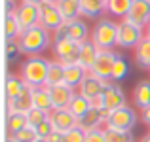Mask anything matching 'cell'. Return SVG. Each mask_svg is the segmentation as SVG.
<instances>
[{"instance_id": "d6986e66", "label": "cell", "mask_w": 150, "mask_h": 142, "mask_svg": "<svg viewBox=\"0 0 150 142\" xmlns=\"http://www.w3.org/2000/svg\"><path fill=\"white\" fill-rule=\"evenodd\" d=\"M33 106L42 112H53V101H51V95L48 87H36L33 91Z\"/></svg>"}, {"instance_id": "4fadbf2b", "label": "cell", "mask_w": 150, "mask_h": 142, "mask_svg": "<svg viewBox=\"0 0 150 142\" xmlns=\"http://www.w3.org/2000/svg\"><path fill=\"white\" fill-rule=\"evenodd\" d=\"M50 95H51V101H53V110H65L70 106L72 98L76 97L74 89L70 85H67L65 82L59 85H53V87H48Z\"/></svg>"}, {"instance_id": "f546056e", "label": "cell", "mask_w": 150, "mask_h": 142, "mask_svg": "<svg viewBox=\"0 0 150 142\" xmlns=\"http://www.w3.org/2000/svg\"><path fill=\"white\" fill-rule=\"evenodd\" d=\"M105 140L106 142H135L131 131H118V129H105Z\"/></svg>"}, {"instance_id": "5b68a950", "label": "cell", "mask_w": 150, "mask_h": 142, "mask_svg": "<svg viewBox=\"0 0 150 142\" xmlns=\"http://www.w3.org/2000/svg\"><path fill=\"white\" fill-rule=\"evenodd\" d=\"M53 51L57 55L59 63L65 66L76 65L78 63V51H80V44H76L70 38H55L53 40Z\"/></svg>"}, {"instance_id": "5bb4252c", "label": "cell", "mask_w": 150, "mask_h": 142, "mask_svg": "<svg viewBox=\"0 0 150 142\" xmlns=\"http://www.w3.org/2000/svg\"><path fill=\"white\" fill-rule=\"evenodd\" d=\"M110 84V82H105L101 80V78L93 76L91 72L86 76V80L82 82V85L78 87V93L82 95V97H86L88 101H95V98H99L103 91H105V85Z\"/></svg>"}, {"instance_id": "9c48e42d", "label": "cell", "mask_w": 150, "mask_h": 142, "mask_svg": "<svg viewBox=\"0 0 150 142\" xmlns=\"http://www.w3.org/2000/svg\"><path fill=\"white\" fill-rule=\"evenodd\" d=\"M124 21L131 23L135 27H141V29L148 27L150 25V0H133V6Z\"/></svg>"}, {"instance_id": "d6a6232c", "label": "cell", "mask_w": 150, "mask_h": 142, "mask_svg": "<svg viewBox=\"0 0 150 142\" xmlns=\"http://www.w3.org/2000/svg\"><path fill=\"white\" fill-rule=\"evenodd\" d=\"M25 116H27V123H29L30 129H36L40 123H44L46 120H50V114L42 112V110H38V108H33L29 114H25Z\"/></svg>"}, {"instance_id": "b9f144b4", "label": "cell", "mask_w": 150, "mask_h": 142, "mask_svg": "<svg viewBox=\"0 0 150 142\" xmlns=\"http://www.w3.org/2000/svg\"><path fill=\"white\" fill-rule=\"evenodd\" d=\"M141 142H150V133H148V135H144L143 138H141Z\"/></svg>"}, {"instance_id": "8992f818", "label": "cell", "mask_w": 150, "mask_h": 142, "mask_svg": "<svg viewBox=\"0 0 150 142\" xmlns=\"http://www.w3.org/2000/svg\"><path fill=\"white\" fill-rule=\"evenodd\" d=\"M89 29L84 21L76 19V21H65L57 30H55V38H70L76 44H84L88 42Z\"/></svg>"}, {"instance_id": "7c38bea8", "label": "cell", "mask_w": 150, "mask_h": 142, "mask_svg": "<svg viewBox=\"0 0 150 142\" xmlns=\"http://www.w3.org/2000/svg\"><path fill=\"white\" fill-rule=\"evenodd\" d=\"M21 30H29L33 27L40 25V6H33V4H19L15 8Z\"/></svg>"}, {"instance_id": "6da1fadb", "label": "cell", "mask_w": 150, "mask_h": 142, "mask_svg": "<svg viewBox=\"0 0 150 142\" xmlns=\"http://www.w3.org/2000/svg\"><path fill=\"white\" fill-rule=\"evenodd\" d=\"M51 61L40 57H30L23 63L21 66V78L25 80V84L29 87L36 89V87H46V80H48V70H50Z\"/></svg>"}, {"instance_id": "60d3db41", "label": "cell", "mask_w": 150, "mask_h": 142, "mask_svg": "<svg viewBox=\"0 0 150 142\" xmlns=\"http://www.w3.org/2000/svg\"><path fill=\"white\" fill-rule=\"evenodd\" d=\"M46 0H21V4H33V6H42Z\"/></svg>"}, {"instance_id": "484cf974", "label": "cell", "mask_w": 150, "mask_h": 142, "mask_svg": "<svg viewBox=\"0 0 150 142\" xmlns=\"http://www.w3.org/2000/svg\"><path fill=\"white\" fill-rule=\"evenodd\" d=\"M27 84L21 76H13V74H8V82H6V95H8V101L10 98L19 97L23 91H25Z\"/></svg>"}, {"instance_id": "e0dca14e", "label": "cell", "mask_w": 150, "mask_h": 142, "mask_svg": "<svg viewBox=\"0 0 150 142\" xmlns=\"http://www.w3.org/2000/svg\"><path fill=\"white\" fill-rule=\"evenodd\" d=\"M101 49L93 44V40H88L84 44H80V51H78V65L82 68H86L88 72H91L93 65H95L97 57H99Z\"/></svg>"}, {"instance_id": "ac0fdd59", "label": "cell", "mask_w": 150, "mask_h": 142, "mask_svg": "<svg viewBox=\"0 0 150 142\" xmlns=\"http://www.w3.org/2000/svg\"><path fill=\"white\" fill-rule=\"evenodd\" d=\"M106 6L108 0H80V13L89 19H101Z\"/></svg>"}, {"instance_id": "2e32d148", "label": "cell", "mask_w": 150, "mask_h": 142, "mask_svg": "<svg viewBox=\"0 0 150 142\" xmlns=\"http://www.w3.org/2000/svg\"><path fill=\"white\" fill-rule=\"evenodd\" d=\"M33 91L34 89L27 85L25 91L19 95V97L10 98L8 101V116H11V114H29L34 108L33 106Z\"/></svg>"}, {"instance_id": "7402d4cb", "label": "cell", "mask_w": 150, "mask_h": 142, "mask_svg": "<svg viewBox=\"0 0 150 142\" xmlns=\"http://www.w3.org/2000/svg\"><path fill=\"white\" fill-rule=\"evenodd\" d=\"M101 123H105V117H103L101 110H95V108H91L86 116H82L80 120H78V127H82L86 133L93 131V129H99Z\"/></svg>"}, {"instance_id": "ee69618b", "label": "cell", "mask_w": 150, "mask_h": 142, "mask_svg": "<svg viewBox=\"0 0 150 142\" xmlns=\"http://www.w3.org/2000/svg\"><path fill=\"white\" fill-rule=\"evenodd\" d=\"M46 2H51V4H57L59 0H46Z\"/></svg>"}, {"instance_id": "d590c367", "label": "cell", "mask_w": 150, "mask_h": 142, "mask_svg": "<svg viewBox=\"0 0 150 142\" xmlns=\"http://www.w3.org/2000/svg\"><path fill=\"white\" fill-rule=\"evenodd\" d=\"M86 140V131L82 127H74L69 133H65V142H84Z\"/></svg>"}, {"instance_id": "277c9868", "label": "cell", "mask_w": 150, "mask_h": 142, "mask_svg": "<svg viewBox=\"0 0 150 142\" xmlns=\"http://www.w3.org/2000/svg\"><path fill=\"white\" fill-rule=\"evenodd\" d=\"M137 125V114L133 108H129L127 104L122 108L114 110L106 120V127L110 129H118V131H131Z\"/></svg>"}, {"instance_id": "7a4b0ae2", "label": "cell", "mask_w": 150, "mask_h": 142, "mask_svg": "<svg viewBox=\"0 0 150 142\" xmlns=\"http://www.w3.org/2000/svg\"><path fill=\"white\" fill-rule=\"evenodd\" d=\"M17 42H19V47H21L23 53L30 55V57H36L40 51L48 49L51 36H50L48 29H44L42 25H36L29 30H23Z\"/></svg>"}, {"instance_id": "603a6c76", "label": "cell", "mask_w": 150, "mask_h": 142, "mask_svg": "<svg viewBox=\"0 0 150 142\" xmlns=\"http://www.w3.org/2000/svg\"><path fill=\"white\" fill-rule=\"evenodd\" d=\"M57 10L61 11L65 21H76L80 17V4L72 2V0H59L57 2Z\"/></svg>"}, {"instance_id": "e575fe53", "label": "cell", "mask_w": 150, "mask_h": 142, "mask_svg": "<svg viewBox=\"0 0 150 142\" xmlns=\"http://www.w3.org/2000/svg\"><path fill=\"white\" fill-rule=\"evenodd\" d=\"M34 131H36V136H38L40 140H48L50 136H51V133H53L55 129H53V125H51V121H50V120H46L44 123H40L36 129H34Z\"/></svg>"}, {"instance_id": "44dd1931", "label": "cell", "mask_w": 150, "mask_h": 142, "mask_svg": "<svg viewBox=\"0 0 150 142\" xmlns=\"http://www.w3.org/2000/svg\"><path fill=\"white\" fill-rule=\"evenodd\" d=\"M88 74L89 72L86 68H82L78 63H76V65H70V66H65V84L70 85L72 89H76V87L82 85V82L86 80Z\"/></svg>"}, {"instance_id": "ffe728a7", "label": "cell", "mask_w": 150, "mask_h": 142, "mask_svg": "<svg viewBox=\"0 0 150 142\" xmlns=\"http://www.w3.org/2000/svg\"><path fill=\"white\" fill-rule=\"evenodd\" d=\"M21 32H23V30H21V25H19V19H17L15 10H8L6 21H4V34H6V40L8 42L19 40Z\"/></svg>"}, {"instance_id": "f1b7e54d", "label": "cell", "mask_w": 150, "mask_h": 142, "mask_svg": "<svg viewBox=\"0 0 150 142\" xmlns=\"http://www.w3.org/2000/svg\"><path fill=\"white\" fill-rule=\"evenodd\" d=\"M135 59L143 68H150V38L144 36L143 42L135 47Z\"/></svg>"}, {"instance_id": "74e56055", "label": "cell", "mask_w": 150, "mask_h": 142, "mask_svg": "<svg viewBox=\"0 0 150 142\" xmlns=\"http://www.w3.org/2000/svg\"><path fill=\"white\" fill-rule=\"evenodd\" d=\"M84 142H106L105 140V131H103V129L88 131V133H86V140Z\"/></svg>"}, {"instance_id": "3957f363", "label": "cell", "mask_w": 150, "mask_h": 142, "mask_svg": "<svg viewBox=\"0 0 150 142\" xmlns=\"http://www.w3.org/2000/svg\"><path fill=\"white\" fill-rule=\"evenodd\" d=\"M91 40L101 51H112L118 46V23L110 19H99L93 27Z\"/></svg>"}, {"instance_id": "ba28073f", "label": "cell", "mask_w": 150, "mask_h": 142, "mask_svg": "<svg viewBox=\"0 0 150 142\" xmlns=\"http://www.w3.org/2000/svg\"><path fill=\"white\" fill-rule=\"evenodd\" d=\"M116 57H118V53H114V51H101L95 65H93V68H91V74L101 78V80H105V82H112Z\"/></svg>"}, {"instance_id": "8d00e7d4", "label": "cell", "mask_w": 150, "mask_h": 142, "mask_svg": "<svg viewBox=\"0 0 150 142\" xmlns=\"http://www.w3.org/2000/svg\"><path fill=\"white\" fill-rule=\"evenodd\" d=\"M19 53H23L21 47H19V42L11 40V42H8V44H6V59H8V61H13Z\"/></svg>"}, {"instance_id": "9a60e30c", "label": "cell", "mask_w": 150, "mask_h": 142, "mask_svg": "<svg viewBox=\"0 0 150 142\" xmlns=\"http://www.w3.org/2000/svg\"><path fill=\"white\" fill-rule=\"evenodd\" d=\"M50 121L53 125L55 131H61V133H69L70 129L78 127V117L70 112L69 108L65 110H53L50 114Z\"/></svg>"}, {"instance_id": "836d02e7", "label": "cell", "mask_w": 150, "mask_h": 142, "mask_svg": "<svg viewBox=\"0 0 150 142\" xmlns=\"http://www.w3.org/2000/svg\"><path fill=\"white\" fill-rule=\"evenodd\" d=\"M10 138L15 140V142H36L38 136H36V131H34V129L25 127V129H21V131H17V133H11Z\"/></svg>"}, {"instance_id": "cb8c5ba5", "label": "cell", "mask_w": 150, "mask_h": 142, "mask_svg": "<svg viewBox=\"0 0 150 142\" xmlns=\"http://www.w3.org/2000/svg\"><path fill=\"white\" fill-rule=\"evenodd\" d=\"M65 82V65L59 61H51L50 70H48V80H46V87H53Z\"/></svg>"}, {"instance_id": "4316f807", "label": "cell", "mask_w": 150, "mask_h": 142, "mask_svg": "<svg viewBox=\"0 0 150 142\" xmlns=\"http://www.w3.org/2000/svg\"><path fill=\"white\" fill-rule=\"evenodd\" d=\"M131 6H133V0H108L106 10H108L114 17L125 19L127 13H129V10H131Z\"/></svg>"}, {"instance_id": "4dcf8cb0", "label": "cell", "mask_w": 150, "mask_h": 142, "mask_svg": "<svg viewBox=\"0 0 150 142\" xmlns=\"http://www.w3.org/2000/svg\"><path fill=\"white\" fill-rule=\"evenodd\" d=\"M127 74H129V63L125 61V57L118 55L116 65H114V72H112V82H122L124 78H127Z\"/></svg>"}, {"instance_id": "1f68e13d", "label": "cell", "mask_w": 150, "mask_h": 142, "mask_svg": "<svg viewBox=\"0 0 150 142\" xmlns=\"http://www.w3.org/2000/svg\"><path fill=\"white\" fill-rule=\"evenodd\" d=\"M25 127H29L25 114H11V116H8V131H10V135L21 131Z\"/></svg>"}, {"instance_id": "7dc6e473", "label": "cell", "mask_w": 150, "mask_h": 142, "mask_svg": "<svg viewBox=\"0 0 150 142\" xmlns=\"http://www.w3.org/2000/svg\"><path fill=\"white\" fill-rule=\"evenodd\" d=\"M72 2H76V4H80V0H72Z\"/></svg>"}, {"instance_id": "83f0119b", "label": "cell", "mask_w": 150, "mask_h": 142, "mask_svg": "<svg viewBox=\"0 0 150 142\" xmlns=\"http://www.w3.org/2000/svg\"><path fill=\"white\" fill-rule=\"evenodd\" d=\"M69 110L74 114V116L80 120L82 116H86V114L91 110V101H88L86 97H82L80 93H76V97L72 98V102H70V106H69Z\"/></svg>"}, {"instance_id": "ab89813d", "label": "cell", "mask_w": 150, "mask_h": 142, "mask_svg": "<svg viewBox=\"0 0 150 142\" xmlns=\"http://www.w3.org/2000/svg\"><path fill=\"white\" fill-rule=\"evenodd\" d=\"M143 121H144V123H146L148 127H150V106L143 110Z\"/></svg>"}, {"instance_id": "7bdbcfd3", "label": "cell", "mask_w": 150, "mask_h": 142, "mask_svg": "<svg viewBox=\"0 0 150 142\" xmlns=\"http://www.w3.org/2000/svg\"><path fill=\"white\" fill-rule=\"evenodd\" d=\"M146 38H150V25L146 27Z\"/></svg>"}, {"instance_id": "d4e9b609", "label": "cell", "mask_w": 150, "mask_h": 142, "mask_svg": "<svg viewBox=\"0 0 150 142\" xmlns=\"http://www.w3.org/2000/svg\"><path fill=\"white\" fill-rule=\"evenodd\" d=\"M133 101L141 110L150 106V82H141L135 89H133Z\"/></svg>"}, {"instance_id": "52a82bcc", "label": "cell", "mask_w": 150, "mask_h": 142, "mask_svg": "<svg viewBox=\"0 0 150 142\" xmlns=\"http://www.w3.org/2000/svg\"><path fill=\"white\" fill-rule=\"evenodd\" d=\"M144 34L141 27H135L127 21L118 23V46L120 47H137L143 42Z\"/></svg>"}, {"instance_id": "8fae6325", "label": "cell", "mask_w": 150, "mask_h": 142, "mask_svg": "<svg viewBox=\"0 0 150 142\" xmlns=\"http://www.w3.org/2000/svg\"><path fill=\"white\" fill-rule=\"evenodd\" d=\"M65 23L61 11L57 10V4H51V2H44L40 6V25L48 30H57L59 27Z\"/></svg>"}, {"instance_id": "f6af8a7d", "label": "cell", "mask_w": 150, "mask_h": 142, "mask_svg": "<svg viewBox=\"0 0 150 142\" xmlns=\"http://www.w3.org/2000/svg\"><path fill=\"white\" fill-rule=\"evenodd\" d=\"M36 142H48V140H40V138H38V140H36Z\"/></svg>"}, {"instance_id": "bcb514c9", "label": "cell", "mask_w": 150, "mask_h": 142, "mask_svg": "<svg viewBox=\"0 0 150 142\" xmlns=\"http://www.w3.org/2000/svg\"><path fill=\"white\" fill-rule=\"evenodd\" d=\"M6 142H15V140H11V138H8V140H6Z\"/></svg>"}, {"instance_id": "f35d334b", "label": "cell", "mask_w": 150, "mask_h": 142, "mask_svg": "<svg viewBox=\"0 0 150 142\" xmlns=\"http://www.w3.org/2000/svg\"><path fill=\"white\" fill-rule=\"evenodd\" d=\"M48 142H65V133L53 131V133H51V136L48 138Z\"/></svg>"}, {"instance_id": "30bf717a", "label": "cell", "mask_w": 150, "mask_h": 142, "mask_svg": "<svg viewBox=\"0 0 150 142\" xmlns=\"http://www.w3.org/2000/svg\"><path fill=\"white\" fill-rule=\"evenodd\" d=\"M101 98H103V110H106V112H110V114H112L114 110L125 106V95L122 91V87L116 85V84H106Z\"/></svg>"}]
</instances>
